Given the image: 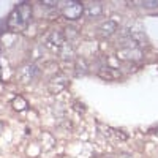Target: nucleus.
<instances>
[{
  "label": "nucleus",
  "mask_w": 158,
  "mask_h": 158,
  "mask_svg": "<svg viewBox=\"0 0 158 158\" xmlns=\"http://www.w3.org/2000/svg\"><path fill=\"white\" fill-rule=\"evenodd\" d=\"M59 5L63 6V10H62L63 16L67 19H70V21L77 19L84 13V8H82V5L79 2H63V3H59Z\"/></svg>",
  "instance_id": "1"
},
{
  "label": "nucleus",
  "mask_w": 158,
  "mask_h": 158,
  "mask_svg": "<svg viewBox=\"0 0 158 158\" xmlns=\"http://www.w3.org/2000/svg\"><path fill=\"white\" fill-rule=\"evenodd\" d=\"M117 25H118V24H117V21H114V19H108V21H104V22H101V24L98 25L97 32H98V35H100V36L108 38V36H111V35H114V33H115Z\"/></svg>",
  "instance_id": "2"
},
{
  "label": "nucleus",
  "mask_w": 158,
  "mask_h": 158,
  "mask_svg": "<svg viewBox=\"0 0 158 158\" xmlns=\"http://www.w3.org/2000/svg\"><path fill=\"white\" fill-rule=\"evenodd\" d=\"M65 43V35L63 33H60V32H52V33H49L48 35V38H46V46L49 48V49H60V46Z\"/></svg>",
  "instance_id": "3"
},
{
  "label": "nucleus",
  "mask_w": 158,
  "mask_h": 158,
  "mask_svg": "<svg viewBox=\"0 0 158 158\" xmlns=\"http://www.w3.org/2000/svg\"><path fill=\"white\" fill-rule=\"evenodd\" d=\"M38 73H40V70H38V67H36L35 63H27V65H25V67L21 70L22 81H25V82L32 81V79H35V77L38 76Z\"/></svg>",
  "instance_id": "4"
},
{
  "label": "nucleus",
  "mask_w": 158,
  "mask_h": 158,
  "mask_svg": "<svg viewBox=\"0 0 158 158\" xmlns=\"http://www.w3.org/2000/svg\"><path fill=\"white\" fill-rule=\"evenodd\" d=\"M16 13L19 15V18L22 19V22L27 25L32 19V6L29 3H19L16 6Z\"/></svg>",
  "instance_id": "5"
},
{
  "label": "nucleus",
  "mask_w": 158,
  "mask_h": 158,
  "mask_svg": "<svg viewBox=\"0 0 158 158\" xmlns=\"http://www.w3.org/2000/svg\"><path fill=\"white\" fill-rule=\"evenodd\" d=\"M84 13H85V16L90 18V19H97L103 15V5L101 3H89L87 8H84Z\"/></svg>",
  "instance_id": "6"
},
{
  "label": "nucleus",
  "mask_w": 158,
  "mask_h": 158,
  "mask_svg": "<svg viewBox=\"0 0 158 158\" xmlns=\"http://www.w3.org/2000/svg\"><path fill=\"white\" fill-rule=\"evenodd\" d=\"M65 85H67V79H65L63 76H56L54 79H51L49 90L52 92V94H57V92H62L65 89Z\"/></svg>",
  "instance_id": "7"
},
{
  "label": "nucleus",
  "mask_w": 158,
  "mask_h": 158,
  "mask_svg": "<svg viewBox=\"0 0 158 158\" xmlns=\"http://www.w3.org/2000/svg\"><path fill=\"white\" fill-rule=\"evenodd\" d=\"M59 51H60V56H62L63 60H73V57H74V49H73V46H71L70 43L65 41V43L60 46Z\"/></svg>",
  "instance_id": "8"
},
{
  "label": "nucleus",
  "mask_w": 158,
  "mask_h": 158,
  "mask_svg": "<svg viewBox=\"0 0 158 158\" xmlns=\"http://www.w3.org/2000/svg\"><path fill=\"white\" fill-rule=\"evenodd\" d=\"M118 54H120L122 59H127V60H138L141 57V52L139 49L136 51H130V49H120L118 51Z\"/></svg>",
  "instance_id": "9"
},
{
  "label": "nucleus",
  "mask_w": 158,
  "mask_h": 158,
  "mask_svg": "<svg viewBox=\"0 0 158 158\" xmlns=\"http://www.w3.org/2000/svg\"><path fill=\"white\" fill-rule=\"evenodd\" d=\"M13 108H15V111H25V108H27V103H25L24 98L21 97H16L15 100H13Z\"/></svg>",
  "instance_id": "10"
},
{
  "label": "nucleus",
  "mask_w": 158,
  "mask_h": 158,
  "mask_svg": "<svg viewBox=\"0 0 158 158\" xmlns=\"http://www.w3.org/2000/svg\"><path fill=\"white\" fill-rule=\"evenodd\" d=\"M63 35H67V38L73 40V38L77 36V30H76L74 27H67V29H65V33H63Z\"/></svg>",
  "instance_id": "11"
},
{
  "label": "nucleus",
  "mask_w": 158,
  "mask_h": 158,
  "mask_svg": "<svg viewBox=\"0 0 158 158\" xmlns=\"http://www.w3.org/2000/svg\"><path fill=\"white\" fill-rule=\"evenodd\" d=\"M76 71H79V74H84V73L87 71V67H85L84 60H77V68H76Z\"/></svg>",
  "instance_id": "12"
},
{
  "label": "nucleus",
  "mask_w": 158,
  "mask_h": 158,
  "mask_svg": "<svg viewBox=\"0 0 158 158\" xmlns=\"http://www.w3.org/2000/svg\"><path fill=\"white\" fill-rule=\"evenodd\" d=\"M141 5L147 8H158V2H142Z\"/></svg>",
  "instance_id": "13"
},
{
  "label": "nucleus",
  "mask_w": 158,
  "mask_h": 158,
  "mask_svg": "<svg viewBox=\"0 0 158 158\" xmlns=\"http://www.w3.org/2000/svg\"><path fill=\"white\" fill-rule=\"evenodd\" d=\"M118 158H133V156H131L130 153H123V152H122L120 155H118Z\"/></svg>",
  "instance_id": "14"
},
{
  "label": "nucleus",
  "mask_w": 158,
  "mask_h": 158,
  "mask_svg": "<svg viewBox=\"0 0 158 158\" xmlns=\"http://www.w3.org/2000/svg\"><path fill=\"white\" fill-rule=\"evenodd\" d=\"M2 128H3V125H2V122H0V133H2Z\"/></svg>",
  "instance_id": "15"
}]
</instances>
